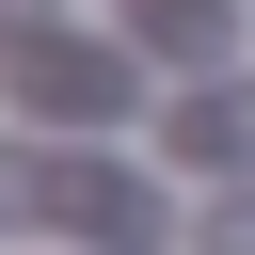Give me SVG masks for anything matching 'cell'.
I'll list each match as a JSON object with an SVG mask.
<instances>
[{
  "mask_svg": "<svg viewBox=\"0 0 255 255\" xmlns=\"http://www.w3.org/2000/svg\"><path fill=\"white\" fill-rule=\"evenodd\" d=\"M175 159H207V175H255V80H207V96H175Z\"/></svg>",
  "mask_w": 255,
  "mask_h": 255,
  "instance_id": "cell-1",
  "label": "cell"
},
{
  "mask_svg": "<svg viewBox=\"0 0 255 255\" xmlns=\"http://www.w3.org/2000/svg\"><path fill=\"white\" fill-rule=\"evenodd\" d=\"M32 112H128V64L112 48H32Z\"/></svg>",
  "mask_w": 255,
  "mask_h": 255,
  "instance_id": "cell-2",
  "label": "cell"
},
{
  "mask_svg": "<svg viewBox=\"0 0 255 255\" xmlns=\"http://www.w3.org/2000/svg\"><path fill=\"white\" fill-rule=\"evenodd\" d=\"M80 223H96V239H159V191H128V175H96V191H80Z\"/></svg>",
  "mask_w": 255,
  "mask_h": 255,
  "instance_id": "cell-3",
  "label": "cell"
},
{
  "mask_svg": "<svg viewBox=\"0 0 255 255\" xmlns=\"http://www.w3.org/2000/svg\"><path fill=\"white\" fill-rule=\"evenodd\" d=\"M143 32H159V48H175V64H191V48H207V32H223V0H143Z\"/></svg>",
  "mask_w": 255,
  "mask_h": 255,
  "instance_id": "cell-4",
  "label": "cell"
},
{
  "mask_svg": "<svg viewBox=\"0 0 255 255\" xmlns=\"http://www.w3.org/2000/svg\"><path fill=\"white\" fill-rule=\"evenodd\" d=\"M191 255H255V191H223V207L191 223Z\"/></svg>",
  "mask_w": 255,
  "mask_h": 255,
  "instance_id": "cell-5",
  "label": "cell"
},
{
  "mask_svg": "<svg viewBox=\"0 0 255 255\" xmlns=\"http://www.w3.org/2000/svg\"><path fill=\"white\" fill-rule=\"evenodd\" d=\"M32 32H48V0H0V48H32Z\"/></svg>",
  "mask_w": 255,
  "mask_h": 255,
  "instance_id": "cell-6",
  "label": "cell"
}]
</instances>
